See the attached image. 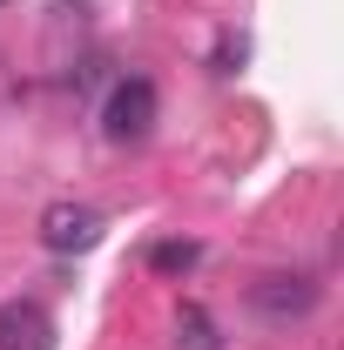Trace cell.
Instances as JSON below:
<instances>
[{
    "mask_svg": "<svg viewBox=\"0 0 344 350\" xmlns=\"http://www.w3.org/2000/svg\"><path fill=\"white\" fill-rule=\"evenodd\" d=\"M41 243L54 250V256H82V250L101 243V216H95L88 202H54V209L41 216Z\"/></svg>",
    "mask_w": 344,
    "mask_h": 350,
    "instance_id": "3957f363",
    "label": "cell"
},
{
    "mask_svg": "<svg viewBox=\"0 0 344 350\" xmlns=\"http://www.w3.org/2000/svg\"><path fill=\"white\" fill-rule=\"evenodd\" d=\"M0 7H7V0H0Z\"/></svg>",
    "mask_w": 344,
    "mask_h": 350,
    "instance_id": "ba28073f",
    "label": "cell"
},
{
    "mask_svg": "<svg viewBox=\"0 0 344 350\" xmlns=\"http://www.w3.org/2000/svg\"><path fill=\"white\" fill-rule=\"evenodd\" d=\"M243 54H250V41H243V34H223V41H216V54H210V68H216V75H236V68H243Z\"/></svg>",
    "mask_w": 344,
    "mask_h": 350,
    "instance_id": "52a82bcc",
    "label": "cell"
},
{
    "mask_svg": "<svg viewBox=\"0 0 344 350\" xmlns=\"http://www.w3.org/2000/svg\"><path fill=\"white\" fill-rule=\"evenodd\" d=\"M175 350H223V337H216L210 310L203 304H182L175 310Z\"/></svg>",
    "mask_w": 344,
    "mask_h": 350,
    "instance_id": "5b68a950",
    "label": "cell"
},
{
    "mask_svg": "<svg viewBox=\"0 0 344 350\" xmlns=\"http://www.w3.org/2000/svg\"><path fill=\"white\" fill-rule=\"evenodd\" d=\"M203 262V243H156L149 250V269H162V276H189Z\"/></svg>",
    "mask_w": 344,
    "mask_h": 350,
    "instance_id": "8992f818",
    "label": "cell"
},
{
    "mask_svg": "<svg viewBox=\"0 0 344 350\" xmlns=\"http://www.w3.org/2000/svg\"><path fill=\"white\" fill-rule=\"evenodd\" d=\"M149 129H156V81L149 75H122L108 88V101H101V135L135 148V142H149Z\"/></svg>",
    "mask_w": 344,
    "mask_h": 350,
    "instance_id": "6da1fadb",
    "label": "cell"
},
{
    "mask_svg": "<svg viewBox=\"0 0 344 350\" xmlns=\"http://www.w3.org/2000/svg\"><path fill=\"white\" fill-rule=\"evenodd\" d=\"M317 297H324L317 276H257L250 283V310H257L263 323H297V317L317 310Z\"/></svg>",
    "mask_w": 344,
    "mask_h": 350,
    "instance_id": "7a4b0ae2",
    "label": "cell"
},
{
    "mask_svg": "<svg viewBox=\"0 0 344 350\" xmlns=\"http://www.w3.org/2000/svg\"><path fill=\"white\" fill-rule=\"evenodd\" d=\"M0 350H54V323L41 304H0Z\"/></svg>",
    "mask_w": 344,
    "mask_h": 350,
    "instance_id": "277c9868",
    "label": "cell"
}]
</instances>
